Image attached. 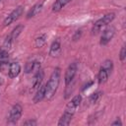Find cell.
I'll return each instance as SVG.
<instances>
[{
  "label": "cell",
  "instance_id": "6da1fadb",
  "mask_svg": "<svg viewBox=\"0 0 126 126\" xmlns=\"http://www.w3.org/2000/svg\"><path fill=\"white\" fill-rule=\"evenodd\" d=\"M60 74H61L60 68L58 67L55 68L52 74L50 75L48 82L45 85V98H47L48 100H50L54 96L55 93L57 92V89L60 83Z\"/></svg>",
  "mask_w": 126,
  "mask_h": 126
},
{
  "label": "cell",
  "instance_id": "7a4b0ae2",
  "mask_svg": "<svg viewBox=\"0 0 126 126\" xmlns=\"http://www.w3.org/2000/svg\"><path fill=\"white\" fill-rule=\"evenodd\" d=\"M115 18V14L114 13H108L106 15H104L102 18H100L99 20H97L92 29V33L93 34H96L98 33L101 30H104Z\"/></svg>",
  "mask_w": 126,
  "mask_h": 126
},
{
  "label": "cell",
  "instance_id": "3957f363",
  "mask_svg": "<svg viewBox=\"0 0 126 126\" xmlns=\"http://www.w3.org/2000/svg\"><path fill=\"white\" fill-rule=\"evenodd\" d=\"M23 12H24V7H23V6H19V7H17L16 9H14V10L5 18V20H4V22H3L4 27H7V26L11 25L13 22H15L16 20H18V19L22 16Z\"/></svg>",
  "mask_w": 126,
  "mask_h": 126
},
{
  "label": "cell",
  "instance_id": "277c9868",
  "mask_svg": "<svg viewBox=\"0 0 126 126\" xmlns=\"http://www.w3.org/2000/svg\"><path fill=\"white\" fill-rule=\"evenodd\" d=\"M22 113H23V106L19 103H16L12 106L11 110H10V113H9V122L10 123H16L18 122V120L21 118L22 116Z\"/></svg>",
  "mask_w": 126,
  "mask_h": 126
},
{
  "label": "cell",
  "instance_id": "5b68a950",
  "mask_svg": "<svg viewBox=\"0 0 126 126\" xmlns=\"http://www.w3.org/2000/svg\"><path fill=\"white\" fill-rule=\"evenodd\" d=\"M77 70H78V65L76 62H73L68 66V68L65 72V77H64L66 86H69L73 82V80L77 74Z\"/></svg>",
  "mask_w": 126,
  "mask_h": 126
},
{
  "label": "cell",
  "instance_id": "8992f818",
  "mask_svg": "<svg viewBox=\"0 0 126 126\" xmlns=\"http://www.w3.org/2000/svg\"><path fill=\"white\" fill-rule=\"evenodd\" d=\"M81 102H82V96H81L80 94L75 95V96L67 103L64 112H66V113H68V114H70V115H74L76 109H77L78 106L81 104Z\"/></svg>",
  "mask_w": 126,
  "mask_h": 126
},
{
  "label": "cell",
  "instance_id": "52a82bcc",
  "mask_svg": "<svg viewBox=\"0 0 126 126\" xmlns=\"http://www.w3.org/2000/svg\"><path fill=\"white\" fill-rule=\"evenodd\" d=\"M115 34V28L113 27H107L103 30L102 34L100 36V45H106L114 36Z\"/></svg>",
  "mask_w": 126,
  "mask_h": 126
},
{
  "label": "cell",
  "instance_id": "ba28073f",
  "mask_svg": "<svg viewBox=\"0 0 126 126\" xmlns=\"http://www.w3.org/2000/svg\"><path fill=\"white\" fill-rule=\"evenodd\" d=\"M21 72V65L19 62H12L9 66V71H8V75L11 79L16 78Z\"/></svg>",
  "mask_w": 126,
  "mask_h": 126
},
{
  "label": "cell",
  "instance_id": "9c48e42d",
  "mask_svg": "<svg viewBox=\"0 0 126 126\" xmlns=\"http://www.w3.org/2000/svg\"><path fill=\"white\" fill-rule=\"evenodd\" d=\"M43 77H44V72L41 69H39L37 72H35V75H34V77L32 79V90L37 89L41 85Z\"/></svg>",
  "mask_w": 126,
  "mask_h": 126
},
{
  "label": "cell",
  "instance_id": "30bf717a",
  "mask_svg": "<svg viewBox=\"0 0 126 126\" xmlns=\"http://www.w3.org/2000/svg\"><path fill=\"white\" fill-rule=\"evenodd\" d=\"M42 8H43V1L34 4V5L32 7V9L29 11V13H28V15H27V18H28V19H31V18L36 16L37 14H39V13L41 12Z\"/></svg>",
  "mask_w": 126,
  "mask_h": 126
},
{
  "label": "cell",
  "instance_id": "8fae6325",
  "mask_svg": "<svg viewBox=\"0 0 126 126\" xmlns=\"http://www.w3.org/2000/svg\"><path fill=\"white\" fill-rule=\"evenodd\" d=\"M39 69H40V63H38L36 61H29L25 65V72L27 74L32 73L33 71L37 72Z\"/></svg>",
  "mask_w": 126,
  "mask_h": 126
},
{
  "label": "cell",
  "instance_id": "7c38bea8",
  "mask_svg": "<svg viewBox=\"0 0 126 126\" xmlns=\"http://www.w3.org/2000/svg\"><path fill=\"white\" fill-rule=\"evenodd\" d=\"M61 52V45L59 40H55L51 43L50 45V49H49V55L52 57H56L60 54Z\"/></svg>",
  "mask_w": 126,
  "mask_h": 126
},
{
  "label": "cell",
  "instance_id": "4fadbf2b",
  "mask_svg": "<svg viewBox=\"0 0 126 126\" xmlns=\"http://www.w3.org/2000/svg\"><path fill=\"white\" fill-rule=\"evenodd\" d=\"M43 98H45V86L40 85L37 88V91H36V93L33 96V102L37 103V102L41 101Z\"/></svg>",
  "mask_w": 126,
  "mask_h": 126
},
{
  "label": "cell",
  "instance_id": "5bb4252c",
  "mask_svg": "<svg viewBox=\"0 0 126 126\" xmlns=\"http://www.w3.org/2000/svg\"><path fill=\"white\" fill-rule=\"evenodd\" d=\"M72 0H55V2L52 5V11L57 13L59 11H61L68 3H70Z\"/></svg>",
  "mask_w": 126,
  "mask_h": 126
},
{
  "label": "cell",
  "instance_id": "9a60e30c",
  "mask_svg": "<svg viewBox=\"0 0 126 126\" xmlns=\"http://www.w3.org/2000/svg\"><path fill=\"white\" fill-rule=\"evenodd\" d=\"M109 76H110V73H109L107 70H105L104 68H102V67L100 66L99 71H98V74H97V80H98V83H99V84H103V83H105V82L107 81V79H108Z\"/></svg>",
  "mask_w": 126,
  "mask_h": 126
},
{
  "label": "cell",
  "instance_id": "2e32d148",
  "mask_svg": "<svg viewBox=\"0 0 126 126\" xmlns=\"http://www.w3.org/2000/svg\"><path fill=\"white\" fill-rule=\"evenodd\" d=\"M72 118H73V115H70V114L64 112L58 121V125L59 126H68L71 123Z\"/></svg>",
  "mask_w": 126,
  "mask_h": 126
},
{
  "label": "cell",
  "instance_id": "e0dca14e",
  "mask_svg": "<svg viewBox=\"0 0 126 126\" xmlns=\"http://www.w3.org/2000/svg\"><path fill=\"white\" fill-rule=\"evenodd\" d=\"M9 60V53L7 50L5 49H1L0 50V67L6 65L8 63Z\"/></svg>",
  "mask_w": 126,
  "mask_h": 126
},
{
  "label": "cell",
  "instance_id": "ac0fdd59",
  "mask_svg": "<svg viewBox=\"0 0 126 126\" xmlns=\"http://www.w3.org/2000/svg\"><path fill=\"white\" fill-rule=\"evenodd\" d=\"M23 30H24V26H23V25H18L16 28H14L13 31H12V32L10 33V36H11L12 40L16 39V38L22 33Z\"/></svg>",
  "mask_w": 126,
  "mask_h": 126
},
{
  "label": "cell",
  "instance_id": "d6986e66",
  "mask_svg": "<svg viewBox=\"0 0 126 126\" xmlns=\"http://www.w3.org/2000/svg\"><path fill=\"white\" fill-rule=\"evenodd\" d=\"M46 42V34L43 33L41 35H39L38 37L35 38V41H34V44L36 47H41L44 45V43Z\"/></svg>",
  "mask_w": 126,
  "mask_h": 126
},
{
  "label": "cell",
  "instance_id": "ffe728a7",
  "mask_svg": "<svg viewBox=\"0 0 126 126\" xmlns=\"http://www.w3.org/2000/svg\"><path fill=\"white\" fill-rule=\"evenodd\" d=\"M101 95H102V92H95L94 94H93L91 96H90V102L91 103H96L99 99H100V97H101Z\"/></svg>",
  "mask_w": 126,
  "mask_h": 126
},
{
  "label": "cell",
  "instance_id": "44dd1931",
  "mask_svg": "<svg viewBox=\"0 0 126 126\" xmlns=\"http://www.w3.org/2000/svg\"><path fill=\"white\" fill-rule=\"evenodd\" d=\"M12 38H11V36H10V34L5 38V40H4V43H3V47H2V49H5V50H9L10 48H11V45H12Z\"/></svg>",
  "mask_w": 126,
  "mask_h": 126
},
{
  "label": "cell",
  "instance_id": "7402d4cb",
  "mask_svg": "<svg viewBox=\"0 0 126 126\" xmlns=\"http://www.w3.org/2000/svg\"><path fill=\"white\" fill-rule=\"evenodd\" d=\"M119 58H120L121 62H123L126 58V47H125V45H123L121 47V50H120V53H119Z\"/></svg>",
  "mask_w": 126,
  "mask_h": 126
},
{
  "label": "cell",
  "instance_id": "603a6c76",
  "mask_svg": "<svg viewBox=\"0 0 126 126\" xmlns=\"http://www.w3.org/2000/svg\"><path fill=\"white\" fill-rule=\"evenodd\" d=\"M36 124H37V122L34 119H29L24 122V125H30V126H35Z\"/></svg>",
  "mask_w": 126,
  "mask_h": 126
},
{
  "label": "cell",
  "instance_id": "cb8c5ba5",
  "mask_svg": "<svg viewBox=\"0 0 126 126\" xmlns=\"http://www.w3.org/2000/svg\"><path fill=\"white\" fill-rule=\"evenodd\" d=\"M81 34H82V31H77L73 35V40H78L81 37Z\"/></svg>",
  "mask_w": 126,
  "mask_h": 126
},
{
  "label": "cell",
  "instance_id": "d4e9b609",
  "mask_svg": "<svg viewBox=\"0 0 126 126\" xmlns=\"http://www.w3.org/2000/svg\"><path fill=\"white\" fill-rule=\"evenodd\" d=\"M111 125H113V126H114V125H119V126H121V125H122V122H121L120 118H117L114 122H112V123H111Z\"/></svg>",
  "mask_w": 126,
  "mask_h": 126
},
{
  "label": "cell",
  "instance_id": "484cf974",
  "mask_svg": "<svg viewBox=\"0 0 126 126\" xmlns=\"http://www.w3.org/2000/svg\"><path fill=\"white\" fill-rule=\"evenodd\" d=\"M0 1H1V0H0Z\"/></svg>",
  "mask_w": 126,
  "mask_h": 126
}]
</instances>
